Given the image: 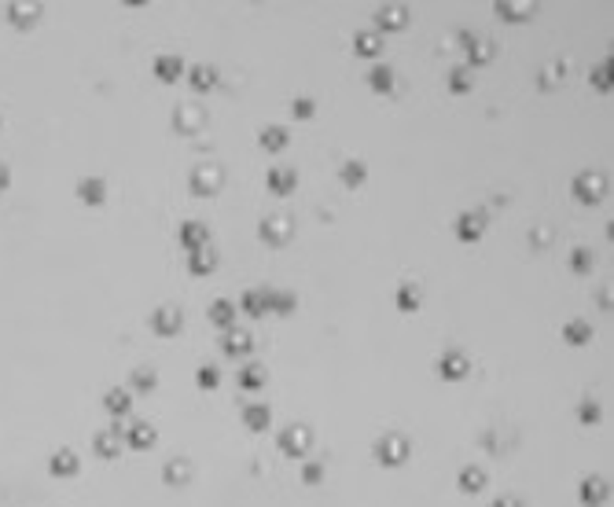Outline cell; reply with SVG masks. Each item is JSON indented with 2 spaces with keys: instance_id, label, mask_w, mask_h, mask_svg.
Segmentation results:
<instances>
[{
  "instance_id": "cell-3",
  "label": "cell",
  "mask_w": 614,
  "mask_h": 507,
  "mask_svg": "<svg viewBox=\"0 0 614 507\" xmlns=\"http://www.w3.org/2000/svg\"><path fill=\"white\" fill-rule=\"evenodd\" d=\"M607 191H611V180L603 169H581V173H574V180H570V195H574L581 206H600V202L607 199Z\"/></svg>"
},
{
  "instance_id": "cell-10",
  "label": "cell",
  "mask_w": 614,
  "mask_h": 507,
  "mask_svg": "<svg viewBox=\"0 0 614 507\" xmlns=\"http://www.w3.org/2000/svg\"><path fill=\"white\" fill-rule=\"evenodd\" d=\"M537 12H541V4H533V0H493V15L500 23H530L537 19Z\"/></svg>"
},
{
  "instance_id": "cell-30",
  "label": "cell",
  "mask_w": 614,
  "mask_h": 507,
  "mask_svg": "<svg viewBox=\"0 0 614 507\" xmlns=\"http://www.w3.org/2000/svg\"><path fill=\"white\" fill-rule=\"evenodd\" d=\"M339 180H342V188L357 191V188H364V180H368V166H364L361 158H346L339 166Z\"/></svg>"
},
{
  "instance_id": "cell-49",
  "label": "cell",
  "mask_w": 614,
  "mask_h": 507,
  "mask_svg": "<svg viewBox=\"0 0 614 507\" xmlns=\"http://www.w3.org/2000/svg\"><path fill=\"white\" fill-rule=\"evenodd\" d=\"M530 243L533 246H548V243H552V232H548V228H533L530 232Z\"/></svg>"
},
{
  "instance_id": "cell-50",
  "label": "cell",
  "mask_w": 614,
  "mask_h": 507,
  "mask_svg": "<svg viewBox=\"0 0 614 507\" xmlns=\"http://www.w3.org/2000/svg\"><path fill=\"white\" fill-rule=\"evenodd\" d=\"M475 41H478V34H475V30H460V34H456V45L464 48V52H467L471 45H475Z\"/></svg>"
},
{
  "instance_id": "cell-32",
  "label": "cell",
  "mask_w": 614,
  "mask_h": 507,
  "mask_svg": "<svg viewBox=\"0 0 614 507\" xmlns=\"http://www.w3.org/2000/svg\"><path fill=\"white\" fill-rule=\"evenodd\" d=\"M559 334H563L567 346H589L596 331H592V323H589V320L574 316V320H567V323H563V331H559Z\"/></svg>"
},
{
  "instance_id": "cell-11",
  "label": "cell",
  "mask_w": 614,
  "mask_h": 507,
  "mask_svg": "<svg viewBox=\"0 0 614 507\" xmlns=\"http://www.w3.org/2000/svg\"><path fill=\"white\" fill-rule=\"evenodd\" d=\"M221 353H224L229 360L251 357V353H254V334L243 331L240 323H235V327H229V331H221Z\"/></svg>"
},
{
  "instance_id": "cell-38",
  "label": "cell",
  "mask_w": 614,
  "mask_h": 507,
  "mask_svg": "<svg viewBox=\"0 0 614 507\" xmlns=\"http://www.w3.org/2000/svg\"><path fill=\"white\" fill-rule=\"evenodd\" d=\"M611 74H614V63H611V56H603V59L596 63V67L589 70V85H592L596 92L607 96V92L614 89V78H611Z\"/></svg>"
},
{
  "instance_id": "cell-26",
  "label": "cell",
  "mask_w": 614,
  "mask_h": 507,
  "mask_svg": "<svg viewBox=\"0 0 614 507\" xmlns=\"http://www.w3.org/2000/svg\"><path fill=\"white\" fill-rule=\"evenodd\" d=\"M287 144H290V133L284 125H262V129H257V147L268 151V155L287 151Z\"/></svg>"
},
{
  "instance_id": "cell-20",
  "label": "cell",
  "mask_w": 614,
  "mask_h": 507,
  "mask_svg": "<svg viewBox=\"0 0 614 507\" xmlns=\"http://www.w3.org/2000/svg\"><path fill=\"white\" fill-rule=\"evenodd\" d=\"M265 188L273 191V195L287 199V195H295V188H298V173L290 166H273L265 173Z\"/></svg>"
},
{
  "instance_id": "cell-27",
  "label": "cell",
  "mask_w": 614,
  "mask_h": 507,
  "mask_svg": "<svg viewBox=\"0 0 614 507\" xmlns=\"http://www.w3.org/2000/svg\"><path fill=\"white\" fill-rule=\"evenodd\" d=\"M74 191H78V199L85 206H103L107 202V180L103 177H81Z\"/></svg>"
},
{
  "instance_id": "cell-7",
  "label": "cell",
  "mask_w": 614,
  "mask_h": 507,
  "mask_svg": "<svg viewBox=\"0 0 614 507\" xmlns=\"http://www.w3.org/2000/svg\"><path fill=\"white\" fill-rule=\"evenodd\" d=\"M434 371H438V379H441V382H464L467 375H471V357H467L464 349L449 346V349L438 357Z\"/></svg>"
},
{
  "instance_id": "cell-41",
  "label": "cell",
  "mask_w": 614,
  "mask_h": 507,
  "mask_svg": "<svg viewBox=\"0 0 614 507\" xmlns=\"http://www.w3.org/2000/svg\"><path fill=\"white\" fill-rule=\"evenodd\" d=\"M129 386H133L136 393H155L158 390V371L147 368V364H140V368L129 371Z\"/></svg>"
},
{
  "instance_id": "cell-29",
  "label": "cell",
  "mask_w": 614,
  "mask_h": 507,
  "mask_svg": "<svg viewBox=\"0 0 614 507\" xmlns=\"http://www.w3.org/2000/svg\"><path fill=\"white\" fill-rule=\"evenodd\" d=\"M235 320H240V309H235V301L232 298H218L210 305V323L218 331H229V327H235Z\"/></svg>"
},
{
  "instance_id": "cell-40",
  "label": "cell",
  "mask_w": 614,
  "mask_h": 507,
  "mask_svg": "<svg viewBox=\"0 0 614 507\" xmlns=\"http://www.w3.org/2000/svg\"><path fill=\"white\" fill-rule=\"evenodd\" d=\"M394 305H397V312H416L419 305H423V290H419V283H401L397 287Z\"/></svg>"
},
{
  "instance_id": "cell-36",
  "label": "cell",
  "mask_w": 614,
  "mask_h": 507,
  "mask_svg": "<svg viewBox=\"0 0 614 507\" xmlns=\"http://www.w3.org/2000/svg\"><path fill=\"white\" fill-rule=\"evenodd\" d=\"M394 67H386V63H375V67L368 70V89L375 96H390L394 92Z\"/></svg>"
},
{
  "instance_id": "cell-46",
  "label": "cell",
  "mask_w": 614,
  "mask_h": 507,
  "mask_svg": "<svg viewBox=\"0 0 614 507\" xmlns=\"http://www.w3.org/2000/svg\"><path fill=\"white\" fill-rule=\"evenodd\" d=\"M320 482H324V463L320 460H301V485L317 489Z\"/></svg>"
},
{
  "instance_id": "cell-33",
  "label": "cell",
  "mask_w": 614,
  "mask_h": 507,
  "mask_svg": "<svg viewBox=\"0 0 614 507\" xmlns=\"http://www.w3.org/2000/svg\"><path fill=\"white\" fill-rule=\"evenodd\" d=\"M41 12H45L41 4H23V0L8 4V19H12V26H19V30H30L41 19Z\"/></svg>"
},
{
  "instance_id": "cell-48",
  "label": "cell",
  "mask_w": 614,
  "mask_h": 507,
  "mask_svg": "<svg viewBox=\"0 0 614 507\" xmlns=\"http://www.w3.org/2000/svg\"><path fill=\"white\" fill-rule=\"evenodd\" d=\"M489 507H522V500L515 493H504V496H497V500H493Z\"/></svg>"
},
{
  "instance_id": "cell-1",
  "label": "cell",
  "mask_w": 614,
  "mask_h": 507,
  "mask_svg": "<svg viewBox=\"0 0 614 507\" xmlns=\"http://www.w3.org/2000/svg\"><path fill=\"white\" fill-rule=\"evenodd\" d=\"M408 456H412V441H408L401 430H386V434H379L372 445V460L379 463V467H405Z\"/></svg>"
},
{
  "instance_id": "cell-35",
  "label": "cell",
  "mask_w": 614,
  "mask_h": 507,
  "mask_svg": "<svg viewBox=\"0 0 614 507\" xmlns=\"http://www.w3.org/2000/svg\"><path fill=\"white\" fill-rule=\"evenodd\" d=\"M221 265V257L213 246H207V250H195V254H188V272L191 276H213V268Z\"/></svg>"
},
{
  "instance_id": "cell-16",
  "label": "cell",
  "mask_w": 614,
  "mask_h": 507,
  "mask_svg": "<svg viewBox=\"0 0 614 507\" xmlns=\"http://www.w3.org/2000/svg\"><path fill=\"white\" fill-rule=\"evenodd\" d=\"M122 438H125V449H133V452H147V449H155L158 445V430L144 423V419H136V423H129L122 430Z\"/></svg>"
},
{
  "instance_id": "cell-37",
  "label": "cell",
  "mask_w": 614,
  "mask_h": 507,
  "mask_svg": "<svg viewBox=\"0 0 614 507\" xmlns=\"http://www.w3.org/2000/svg\"><path fill=\"white\" fill-rule=\"evenodd\" d=\"M445 85H449L452 96H467V92H475L478 78H475V70H467V67H452L449 78H445Z\"/></svg>"
},
{
  "instance_id": "cell-13",
  "label": "cell",
  "mask_w": 614,
  "mask_h": 507,
  "mask_svg": "<svg viewBox=\"0 0 614 507\" xmlns=\"http://www.w3.org/2000/svg\"><path fill=\"white\" fill-rule=\"evenodd\" d=\"M486 210H464L456 213V224H452V232H456L460 243H478L482 232H486Z\"/></svg>"
},
{
  "instance_id": "cell-18",
  "label": "cell",
  "mask_w": 614,
  "mask_h": 507,
  "mask_svg": "<svg viewBox=\"0 0 614 507\" xmlns=\"http://www.w3.org/2000/svg\"><path fill=\"white\" fill-rule=\"evenodd\" d=\"M218 81H221V70L213 67V63H195V67H188V85H191V92L195 96H207L218 89Z\"/></svg>"
},
{
  "instance_id": "cell-12",
  "label": "cell",
  "mask_w": 614,
  "mask_h": 507,
  "mask_svg": "<svg viewBox=\"0 0 614 507\" xmlns=\"http://www.w3.org/2000/svg\"><path fill=\"white\" fill-rule=\"evenodd\" d=\"M578 500H581V507H603L611 500V482L603 474H585L578 485Z\"/></svg>"
},
{
  "instance_id": "cell-8",
  "label": "cell",
  "mask_w": 614,
  "mask_h": 507,
  "mask_svg": "<svg viewBox=\"0 0 614 507\" xmlns=\"http://www.w3.org/2000/svg\"><path fill=\"white\" fill-rule=\"evenodd\" d=\"M375 34H401V30H408V23H412V12H408L405 4H379L375 8Z\"/></svg>"
},
{
  "instance_id": "cell-45",
  "label": "cell",
  "mask_w": 614,
  "mask_h": 507,
  "mask_svg": "<svg viewBox=\"0 0 614 507\" xmlns=\"http://www.w3.org/2000/svg\"><path fill=\"white\" fill-rule=\"evenodd\" d=\"M313 114H317L313 96H295V100H290V118H295V122H309Z\"/></svg>"
},
{
  "instance_id": "cell-5",
  "label": "cell",
  "mask_w": 614,
  "mask_h": 507,
  "mask_svg": "<svg viewBox=\"0 0 614 507\" xmlns=\"http://www.w3.org/2000/svg\"><path fill=\"white\" fill-rule=\"evenodd\" d=\"M177 136H199L202 129L210 125V111L202 107L199 100H188V103H177L173 107V118H169Z\"/></svg>"
},
{
  "instance_id": "cell-28",
  "label": "cell",
  "mask_w": 614,
  "mask_h": 507,
  "mask_svg": "<svg viewBox=\"0 0 614 507\" xmlns=\"http://www.w3.org/2000/svg\"><path fill=\"white\" fill-rule=\"evenodd\" d=\"M493 59H497V41L478 34V41L467 48V70H482V67H489Z\"/></svg>"
},
{
  "instance_id": "cell-51",
  "label": "cell",
  "mask_w": 614,
  "mask_h": 507,
  "mask_svg": "<svg viewBox=\"0 0 614 507\" xmlns=\"http://www.w3.org/2000/svg\"><path fill=\"white\" fill-rule=\"evenodd\" d=\"M8 184H12V173H8V166H0V191H8Z\"/></svg>"
},
{
  "instance_id": "cell-25",
  "label": "cell",
  "mask_w": 614,
  "mask_h": 507,
  "mask_svg": "<svg viewBox=\"0 0 614 507\" xmlns=\"http://www.w3.org/2000/svg\"><path fill=\"white\" fill-rule=\"evenodd\" d=\"M265 305L276 316H290L298 309V294L295 290H284V287H265Z\"/></svg>"
},
{
  "instance_id": "cell-14",
  "label": "cell",
  "mask_w": 614,
  "mask_h": 507,
  "mask_svg": "<svg viewBox=\"0 0 614 507\" xmlns=\"http://www.w3.org/2000/svg\"><path fill=\"white\" fill-rule=\"evenodd\" d=\"M122 430H125V427H118V423L107 427V430H96V438H92L96 456H100V460H118V456H122V449H125Z\"/></svg>"
},
{
  "instance_id": "cell-17",
  "label": "cell",
  "mask_w": 614,
  "mask_h": 507,
  "mask_svg": "<svg viewBox=\"0 0 614 507\" xmlns=\"http://www.w3.org/2000/svg\"><path fill=\"white\" fill-rule=\"evenodd\" d=\"M240 419H243V430H251V434H265V430L273 427V408H268L265 401H246Z\"/></svg>"
},
{
  "instance_id": "cell-34",
  "label": "cell",
  "mask_w": 614,
  "mask_h": 507,
  "mask_svg": "<svg viewBox=\"0 0 614 507\" xmlns=\"http://www.w3.org/2000/svg\"><path fill=\"white\" fill-rule=\"evenodd\" d=\"M235 309H240V312H246V316H254V320L268 316V305H265V287L243 290V298L235 301Z\"/></svg>"
},
{
  "instance_id": "cell-42",
  "label": "cell",
  "mask_w": 614,
  "mask_h": 507,
  "mask_svg": "<svg viewBox=\"0 0 614 507\" xmlns=\"http://www.w3.org/2000/svg\"><path fill=\"white\" fill-rule=\"evenodd\" d=\"M567 265L574 276H589L592 268H596V254H592L589 246H574V250L567 254Z\"/></svg>"
},
{
  "instance_id": "cell-2",
  "label": "cell",
  "mask_w": 614,
  "mask_h": 507,
  "mask_svg": "<svg viewBox=\"0 0 614 507\" xmlns=\"http://www.w3.org/2000/svg\"><path fill=\"white\" fill-rule=\"evenodd\" d=\"M224 180H229V173H224L221 162H199L188 173V191L195 199H213L224 191Z\"/></svg>"
},
{
  "instance_id": "cell-4",
  "label": "cell",
  "mask_w": 614,
  "mask_h": 507,
  "mask_svg": "<svg viewBox=\"0 0 614 507\" xmlns=\"http://www.w3.org/2000/svg\"><path fill=\"white\" fill-rule=\"evenodd\" d=\"M295 232H298V224L290 213H265V217L257 221V239L265 246H273V250H284V246L295 239Z\"/></svg>"
},
{
  "instance_id": "cell-43",
  "label": "cell",
  "mask_w": 614,
  "mask_h": 507,
  "mask_svg": "<svg viewBox=\"0 0 614 507\" xmlns=\"http://www.w3.org/2000/svg\"><path fill=\"white\" fill-rule=\"evenodd\" d=\"M563 74H567V63H548V67L537 70V89L541 92H552L559 81H563Z\"/></svg>"
},
{
  "instance_id": "cell-6",
  "label": "cell",
  "mask_w": 614,
  "mask_h": 507,
  "mask_svg": "<svg viewBox=\"0 0 614 507\" xmlns=\"http://www.w3.org/2000/svg\"><path fill=\"white\" fill-rule=\"evenodd\" d=\"M276 445H279V452H284V456H290V460H306L309 449H313V427L290 423V427L279 430Z\"/></svg>"
},
{
  "instance_id": "cell-21",
  "label": "cell",
  "mask_w": 614,
  "mask_h": 507,
  "mask_svg": "<svg viewBox=\"0 0 614 507\" xmlns=\"http://www.w3.org/2000/svg\"><path fill=\"white\" fill-rule=\"evenodd\" d=\"M151 74H155L162 85H177L180 78H184V59L173 56V52H166V56H155V63H151Z\"/></svg>"
},
{
  "instance_id": "cell-39",
  "label": "cell",
  "mask_w": 614,
  "mask_h": 507,
  "mask_svg": "<svg viewBox=\"0 0 614 507\" xmlns=\"http://www.w3.org/2000/svg\"><path fill=\"white\" fill-rule=\"evenodd\" d=\"M235 382H240V390H262V386L268 382V375H265V364H257V360L243 364V368H240V375H235Z\"/></svg>"
},
{
  "instance_id": "cell-52",
  "label": "cell",
  "mask_w": 614,
  "mask_h": 507,
  "mask_svg": "<svg viewBox=\"0 0 614 507\" xmlns=\"http://www.w3.org/2000/svg\"><path fill=\"white\" fill-rule=\"evenodd\" d=\"M600 309H611V287L600 290Z\"/></svg>"
},
{
  "instance_id": "cell-19",
  "label": "cell",
  "mask_w": 614,
  "mask_h": 507,
  "mask_svg": "<svg viewBox=\"0 0 614 507\" xmlns=\"http://www.w3.org/2000/svg\"><path fill=\"white\" fill-rule=\"evenodd\" d=\"M195 478V463H191L188 456H173V460H166V467H162V482L169 485V489H184V485Z\"/></svg>"
},
{
  "instance_id": "cell-24",
  "label": "cell",
  "mask_w": 614,
  "mask_h": 507,
  "mask_svg": "<svg viewBox=\"0 0 614 507\" xmlns=\"http://www.w3.org/2000/svg\"><path fill=\"white\" fill-rule=\"evenodd\" d=\"M78 471H81V460H78V452H74V449H56V452H52V460H48V474H52V478H74Z\"/></svg>"
},
{
  "instance_id": "cell-15",
  "label": "cell",
  "mask_w": 614,
  "mask_h": 507,
  "mask_svg": "<svg viewBox=\"0 0 614 507\" xmlns=\"http://www.w3.org/2000/svg\"><path fill=\"white\" fill-rule=\"evenodd\" d=\"M177 239H180V246H184V254L207 250L210 246V224L207 221H184L177 228Z\"/></svg>"
},
{
  "instance_id": "cell-47",
  "label": "cell",
  "mask_w": 614,
  "mask_h": 507,
  "mask_svg": "<svg viewBox=\"0 0 614 507\" xmlns=\"http://www.w3.org/2000/svg\"><path fill=\"white\" fill-rule=\"evenodd\" d=\"M195 386H199V390H218V386H221V371L213 368V364H199V368H195Z\"/></svg>"
},
{
  "instance_id": "cell-9",
  "label": "cell",
  "mask_w": 614,
  "mask_h": 507,
  "mask_svg": "<svg viewBox=\"0 0 614 507\" xmlns=\"http://www.w3.org/2000/svg\"><path fill=\"white\" fill-rule=\"evenodd\" d=\"M151 331L158 334V338H177L180 331H184V312H180L177 305H158L155 312H151Z\"/></svg>"
},
{
  "instance_id": "cell-22",
  "label": "cell",
  "mask_w": 614,
  "mask_h": 507,
  "mask_svg": "<svg viewBox=\"0 0 614 507\" xmlns=\"http://www.w3.org/2000/svg\"><path fill=\"white\" fill-rule=\"evenodd\" d=\"M103 412L111 419H125L133 412V390H125V386H111V390L103 393Z\"/></svg>"
},
{
  "instance_id": "cell-23",
  "label": "cell",
  "mask_w": 614,
  "mask_h": 507,
  "mask_svg": "<svg viewBox=\"0 0 614 507\" xmlns=\"http://www.w3.org/2000/svg\"><path fill=\"white\" fill-rule=\"evenodd\" d=\"M489 485V474L478 467V463H467V467H460L456 474V489L464 493V496H478L482 489Z\"/></svg>"
},
{
  "instance_id": "cell-31",
  "label": "cell",
  "mask_w": 614,
  "mask_h": 507,
  "mask_svg": "<svg viewBox=\"0 0 614 507\" xmlns=\"http://www.w3.org/2000/svg\"><path fill=\"white\" fill-rule=\"evenodd\" d=\"M353 52H357L361 59H379L383 56V37L375 34V30H357V34H353Z\"/></svg>"
},
{
  "instance_id": "cell-44",
  "label": "cell",
  "mask_w": 614,
  "mask_h": 507,
  "mask_svg": "<svg viewBox=\"0 0 614 507\" xmlns=\"http://www.w3.org/2000/svg\"><path fill=\"white\" fill-rule=\"evenodd\" d=\"M603 419V404L596 401V397H581L578 401V423L581 427H596Z\"/></svg>"
}]
</instances>
